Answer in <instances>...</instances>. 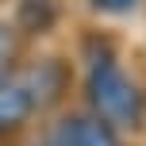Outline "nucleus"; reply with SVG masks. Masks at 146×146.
Wrapping results in <instances>:
<instances>
[{
    "label": "nucleus",
    "instance_id": "obj_8",
    "mask_svg": "<svg viewBox=\"0 0 146 146\" xmlns=\"http://www.w3.org/2000/svg\"><path fill=\"white\" fill-rule=\"evenodd\" d=\"M42 146H54V142H42Z\"/></svg>",
    "mask_w": 146,
    "mask_h": 146
},
{
    "label": "nucleus",
    "instance_id": "obj_1",
    "mask_svg": "<svg viewBox=\"0 0 146 146\" xmlns=\"http://www.w3.org/2000/svg\"><path fill=\"white\" fill-rule=\"evenodd\" d=\"M88 100L92 115L115 131V127H139L146 115V92L115 58V42L108 35H88Z\"/></svg>",
    "mask_w": 146,
    "mask_h": 146
},
{
    "label": "nucleus",
    "instance_id": "obj_4",
    "mask_svg": "<svg viewBox=\"0 0 146 146\" xmlns=\"http://www.w3.org/2000/svg\"><path fill=\"white\" fill-rule=\"evenodd\" d=\"M58 12H62L58 0H19L15 4V19H19L23 35H46V31H54Z\"/></svg>",
    "mask_w": 146,
    "mask_h": 146
},
{
    "label": "nucleus",
    "instance_id": "obj_3",
    "mask_svg": "<svg viewBox=\"0 0 146 146\" xmlns=\"http://www.w3.org/2000/svg\"><path fill=\"white\" fill-rule=\"evenodd\" d=\"M54 146H123V142L115 139V131L104 119H96L88 111V115H66L62 119Z\"/></svg>",
    "mask_w": 146,
    "mask_h": 146
},
{
    "label": "nucleus",
    "instance_id": "obj_7",
    "mask_svg": "<svg viewBox=\"0 0 146 146\" xmlns=\"http://www.w3.org/2000/svg\"><path fill=\"white\" fill-rule=\"evenodd\" d=\"M135 4H139V0H92V8L104 12V15H127Z\"/></svg>",
    "mask_w": 146,
    "mask_h": 146
},
{
    "label": "nucleus",
    "instance_id": "obj_2",
    "mask_svg": "<svg viewBox=\"0 0 146 146\" xmlns=\"http://www.w3.org/2000/svg\"><path fill=\"white\" fill-rule=\"evenodd\" d=\"M23 92H27L31 108H38V104H54L62 100V92L69 88V66L62 58H42L35 62V66L27 69V81H19Z\"/></svg>",
    "mask_w": 146,
    "mask_h": 146
},
{
    "label": "nucleus",
    "instance_id": "obj_5",
    "mask_svg": "<svg viewBox=\"0 0 146 146\" xmlns=\"http://www.w3.org/2000/svg\"><path fill=\"white\" fill-rule=\"evenodd\" d=\"M27 115H31V100H27V92H23V85L0 77V135L12 131V127H19Z\"/></svg>",
    "mask_w": 146,
    "mask_h": 146
},
{
    "label": "nucleus",
    "instance_id": "obj_6",
    "mask_svg": "<svg viewBox=\"0 0 146 146\" xmlns=\"http://www.w3.org/2000/svg\"><path fill=\"white\" fill-rule=\"evenodd\" d=\"M15 58H19V35L0 23V77L15 66Z\"/></svg>",
    "mask_w": 146,
    "mask_h": 146
}]
</instances>
